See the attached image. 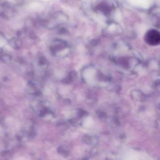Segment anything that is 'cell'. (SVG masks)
I'll list each match as a JSON object with an SVG mask.
<instances>
[{
    "instance_id": "3957f363",
    "label": "cell",
    "mask_w": 160,
    "mask_h": 160,
    "mask_svg": "<svg viewBox=\"0 0 160 160\" xmlns=\"http://www.w3.org/2000/svg\"><path fill=\"white\" fill-rule=\"evenodd\" d=\"M14 160H28L27 159L23 158V157H19V158H17Z\"/></svg>"
},
{
    "instance_id": "6da1fadb",
    "label": "cell",
    "mask_w": 160,
    "mask_h": 160,
    "mask_svg": "<svg viewBox=\"0 0 160 160\" xmlns=\"http://www.w3.org/2000/svg\"><path fill=\"white\" fill-rule=\"evenodd\" d=\"M82 77L87 82L94 85H104L109 82L110 78L103 71L94 66H89L84 69Z\"/></svg>"
},
{
    "instance_id": "7a4b0ae2",
    "label": "cell",
    "mask_w": 160,
    "mask_h": 160,
    "mask_svg": "<svg viewBox=\"0 0 160 160\" xmlns=\"http://www.w3.org/2000/svg\"><path fill=\"white\" fill-rule=\"evenodd\" d=\"M148 43L152 45H157L160 43V34L156 31H150L147 35Z\"/></svg>"
}]
</instances>
